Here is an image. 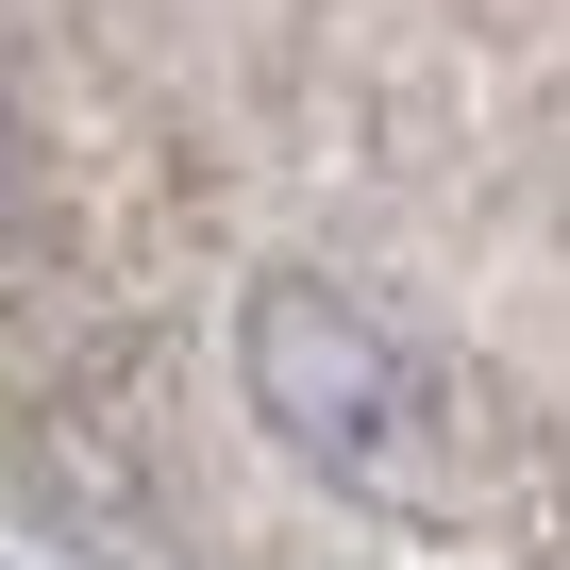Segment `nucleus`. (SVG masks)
Listing matches in <instances>:
<instances>
[{
    "label": "nucleus",
    "mask_w": 570,
    "mask_h": 570,
    "mask_svg": "<svg viewBox=\"0 0 570 570\" xmlns=\"http://www.w3.org/2000/svg\"><path fill=\"white\" fill-rule=\"evenodd\" d=\"M252 420L303 453V470H336V487H420V436H436V403H420V370H403V336L370 320V303H336V285H252Z\"/></svg>",
    "instance_id": "nucleus-1"
},
{
    "label": "nucleus",
    "mask_w": 570,
    "mask_h": 570,
    "mask_svg": "<svg viewBox=\"0 0 570 570\" xmlns=\"http://www.w3.org/2000/svg\"><path fill=\"white\" fill-rule=\"evenodd\" d=\"M35 202V118H18V85H0V218Z\"/></svg>",
    "instance_id": "nucleus-2"
}]
</instances>
